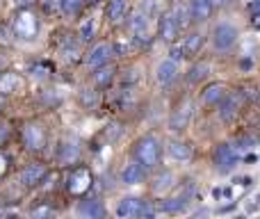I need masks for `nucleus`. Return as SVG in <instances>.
I'll return each instance as SVG.
<instances>
[{
    "mask_svg": "<svg viewBox=\"0 0 260 219\" xmlns=\"http://www.w3.org/2000/svg\"><path fill=\"white\" fill-rule=\"evenodd\" d=\"M133 155L135 162L142 165L144 169H153V167L160 165V158H162V146H160V139L155 135H144L135 142L133 148Z\"/></svg>",
    "mask_w": 260,
    "mask_h": 219,
    "instance_id": "obj_1",
    "label": "nucleus"
},
{
    "mask_svg": "<svg viewBox=\"0 0 260 219\" xmlns=\"http://www.w3.org/2000/svg\"><path fill=\"white\" fill-rule=\"evenodd\" d=\"M240 160H242V155H240L235 142H224L215 148V165L219 174H231L240 165Z\"/></svg>",
    "mask_w": 260,
    "mask_h": 219,
    "instance_id": "obj_2",
    "label": "nucleus"
},
{
    "mask_svg": "<svg viewBox=\"0 0 260 219\" xmlns=\"http://www.w3.org/2000/svg\"><path fill=\"white\" fill-rule=\"evenodd\" d=\"M235 41H238V27L229 21H221L219 25L215 27V32H212V44H215V48L219 50V53L231 50L235 46Z\"/></svg>",
    "mask_w": 260,
    "mask_h": 219,
    "instance_id": "obj_3",
    "label": "nucleus"
},
{
    "mask_svg": "<svg viewBox=\"0 0 260 219\" xmlns=\"http://www.w3.org/2000/svg\"><path fill=\"white\" fill-rule=\"evenodd\" d=\"M192 112H194V105L189 99H183L178 105L174 108L169 116V130H185L189 123V119H192Z\"/></svg>",
    "mask_w": 260,
    "mask_h": 219,
    "instance_id": "obj_4",
    "label": "nucleus"
},
{
    "mask_svg": "<svg viewBox=\"0 0 260 219\" xmlns=\"http://www.w3.org/2000/svg\"><path fill=\"white\" fill-rule=\"evenodd\" d=\"M37 30H39V23L30 12H21L14 21V35L21 37V39H32L37 35Z\"/></svg>",
    "mask_w": 260,
    "mask_h": 219,
    "instance_id": "obj_5",
    "label": "nucleus"
},
{
    "mask_svg": "<svg viewBox=\"0 0 260 219\" xmlns=\"http://www.w3.org/2000/svg\"><path fill=\"white\" fill-rule=\"evenodd\" d=\"M23 144L30 151H41L46 146V133L39 123H27L23 128Z\"/></svg>",
    "mask_w": 260,
    "mask_h": 219,
    "instance_id": "obj_6",
    "label": "nucleus"
},
{
    "mask_svg": "<svg viewBox=\"0 0 260 219\" xmlns=\"http://www.w3.org/2000/svg\"><path fill=\"white\" fill-rule=\"evenodd\" d=\"M112 53H114L112 44H108V41H101V44H96L94 48L89 50V55H87V67H91V69L105 67V64L110 62V57H112Z\"/></svg>",
    "mask_w": 260,
    "mask_h": 219,
    "instance_id": "obj_7",
    "label": "nucleus"
},
{
    "mask_svg": "<svg viewBox=\"0 0 260 219\" xmlns=\"http://www.w3.org/2000/svg\"><path fill=\"white\" fill-rule=\"evenodd\" d=\"M130 32L135 35V44H146L148 41V18L142 12H135L128 21Z\"/></svg>",
    "mask_w": 260,
    "mask_h": 219,
    "instance_id": "obj_8",
    "label": "nucleus"
},
{
    "mask_svg": "<svg viewBox=\"0 0 260 219\" xmlns=\"http://www.w3.org/2000/svg\"><path fill=\"white\" fill-rule=\"evenodd\" d=\"M78 215L80 219H105V206L99 199H85L78 206Z\"/></svg>",
    "mask_w": 260,
    "mask_h": 219,
    "instance_id": "obj_9",
    "label": "nucleus"
},
{
    "mask_svg": "<svg viewBox=\"0 0 260 219\" xmlns=\"http://www.w3.org/2000/svg\"><path fill=\"white\" fill-rule=\"evenodd\" d=\"M229 94V87H226V82H210V85L203 89L201 94V103L203 105H219L221 99Z\"/></svg>",
    "mask_w": 260,
    "mask_h": 219,
    "instance_id": "obj_10",
    "label": "nucleus"
},
{
    "mask_svg": "<svg viewBox=\"0 0 260 219\" xmlns=\"http://www.w3.org/2000/svg\"><path fill=\"white\" fill-rule=\"evenodd\" d=\"M240 103H242V96L240 94H226L224 99H221V103H219V119L221 121H231L235 114H238V110H240Z\"/></svg>",
    "mask_w": 260,
    "mask_h": 219,
    "instance_id": "obj_11",
    "label": "nucleus"
},
{
    "mask_svg": "<svg viewBox=\"0 0 260 219\" xmlns=\"http://www.w3.org/2000/svg\"><path fill=\"white\" fill-rule=\"evenodd\" d=\"M46 176V165H41V162H32V165H27L25 169L21 171V183L25 185V187H35L37 183H41Z\"/></svg>",
    "mask_w": 260,
    "mask_h": 219,
    "instance_id": "obj_12",
    "label": "nucleus"
},
{
    "mask_svg": "<svg viewBox=\"0 0 260 219\" xmlns=\"http://www.w3.org/2000/svg\"><path fill=\"white\" fill-rule=\"evenodd\" d=\"M91 185V174L89 169H76L73 171V176L69 178V190H71L73 194H82L87 192Z\"/></svg>",
    "mask_w": 260,
    "mask_h": 219,
    "instance_id": "obj_13",
    "label": "nucleus"
},
{
    "mask_svg": "<svg viewBox=\"0 0 260 219\" xmlns=\"http://www.w3.org/2000/svg\"><path fill=\"white\" fill-rule=\"evenodd\" d=\"M189 201H192V199L178 192L176 197L165 199V201H162V210H165L167 215H180V212H185L189 208Z\"/></svg>",
    "mask_w": 260,
    "mask_h": 219,
    "instance_id": "obj_14",
    "label": "nucleus"
},
{
    "mask_svg": "<svg viewBox=\"0 0 260 219\" xmlns=\"http://www.w3.org/2000/svg\"><path fill=\"white\" fill-rule=\"evenodd\" d=\"M187 5H189V14H192L194 21L203 23V21H208V18H210L212 0H187Z\"/></svg>",
    "mask_w": 260,
    "mask_h": 219,
    "instance_id": "obj_15",
    "label": "nucleus"
},
{
    "mask_svg": "<svg viewBox=\"0 0 260 219\" xmlns=\"http://www.w3.org/2000/svg\"><path fill=\"white\" fill-rule=\"evenodd\" d=\"M160 37L165 41H171V39H176L178 37V32H180V27H178V23H176V18H174V14L171 12H167V14H162V18H160Z\"/></svg>",
    "mask_w": 260,
    "mask_h": 219,
    "instance_id": "obj_16",
    "label": "nucleus"
},
{
    "mask_svg": "<svg viewBox=\"0 0 260 219\" xmlns=\"http://www.w3.org/2000/svg\"><path fill=\"white\" fill-rule=\"evenodd\" d=\"M78 155H80V146H78L76 139H67V142L59 144L57 158H59L62 165H73V162L78 160Z\"/></svg>",
    "mask_w": 260,
    "mask_h": 219,
    "instance_id": "obj_17",
    "label": "nucleus"
},
{
    "mask_svg": "<svg viewBox=\"0 0 260 219\" xmlns=\"http://www.w3.org/2000/svg\"><path fill=\"white\" fill-rule=\"evenodd\" d=\"M174 185H176L174 174H171L169 169H162V171H157V174H155L151 187H153V192H155V194H165V192H169Z\"/></svg>",
    "mask_w": 260,
    "mask_h": 219,
    "instance_id": "obj_18",
    "label": "nucleus"
},
{
    "mask_svg": "<svg viewBox=\"0 0 260 219\" xmlns=\"http://www.w3.org/2000/svg\"><path fill=\"white\" fill-rule=\"evenodd\" d=\"M176 76H178V64L171 62V59H165L155 71V78L160 85H171L176 80Z\"/></svg>",
    "mask_w": 260,
    "mask_h": 219,
    "instance_id": "obj_19",
    "label": "nucleus"
},
{
    "mask_svg": "<svg viewBox=\"0 0 260 219\" xmlns=\"http://www.w3.org/2000/svg\"><path fill=\"white\" fill-rule=\"evenodd\" d=\"M144 176H146V169L142 165H137V162H130L121 171V180L126 185H139L144 180Z\"/></svg>",
    "mask_w": 260,
    "mask_h": 219,
    "instance_id": "obj_20",
    "label": "nucleus"
},
{
    "mask_svg": "<svg viewBox=\"0 0 260 219\" xmlns=\"http://www.w3.org/2000/svg\"><path fill=\"white\" fill-rule=\"evenodd\" d=\"M167 153H169L174 160L185 162V160H189V158H192V146H189V144H185V142H169V144H167Z\"/></svg>",
    "mask_w": 260,
    "mask_h": 219,
    "instance_id": "obj_21",
    "label": "nucleus"
},
{
    "mask_svg": "<svg viewBox=\"0 0 260 219\" xmlns=\"http://www.w3.org/2000/svg\"><path fill=\"white\" fill-rule=\"evenodd\" d=\"M139 203H142V199H137V197H126V199H121V201H119V206H117V217L130 219V217L135 215V212H137Z\"/></svg>",
    "mask_w": 260,
    "mask_h": 219,
    "instance_id": "obj_22",
    "label": "nucleus"
},
{
    "mask_svg": "<svg viewBox=\"0 0 260 219\" xmlns=\"http://www.w3.org/2000/svg\"><path fill=\"white\" fill-rule=\"evenodd\" d=\"M208 76H210V64L208 62H197V64H192V69L187 71V82L189 85H197V82L206 80Z\"/></svg>",
    "mask_w": 260,
    "mask_h": 219,
    "instance_id": "obj_23",
    "label": "nucleus"
},
{
    "mask_svg": "<svg viewBox=\"0 0 260 219\" xmlns=\"http://www.w3.org/2000/svg\"><path fill=\"white\" fill-rule=\"evenodd\" d=\"M126 14H128V3L126 0H110V5H108V18L110 21L119 23V21L126 18Z\"/></svg>",
    "mask_w": 260,
    "mask_h": 219,
    "instance_id": "obj_24",
    "label": "nucleus"
},
{
    "mask_svg": "<svg viewBox=\"0 0 260 219\" xmlns=\"http://www.w3.org/2000/svg\"><path fill=\"white\" fill-rule=\"evenodd\" d=\"M18 87H21V78H18L16 73L9 71V73H3V76H0V94H3V96L16 91Z\"/></svg>",
    "mask_w": 260,
    "mask_h": 219,
    "instance_id": "obj_25",
    "label": "nucleus"
},
{
    "mask_svg": "<svg viewBox=\"0 0 260 219\" xmlns=\"http://www.w3.org/2000/svg\"><path fill=\"white\" fill-rule=\"evenodd\" d=\"M201 46H203V35L201 32H192L180 48H183V55H197L201 50Z\"/></svg>",
    "mask_w": 260,
    "mask_h": 219,
    "instance_id": "obj_26",
    "label": "nucleus"
},
{
    "mask_svg": "<svg viewBox=\"0 0 260 219\" xmlns=\"http://www.w3.org/2000/svg\"><path fill=\"white\" fill-rule=\"evenodd\" d=\"M171 14H174V18H176V23H178L180 30H183V27L189 23V18H192V14H189V5H187V3H178L174 9H171Z\"/></svg>",
    "mask_w": 260,
    "mask_h": 219,
    "instance_id": "obj_27",
    "label": "nucleus"
},
{
    "mask_svg": "<svg viewBox=\"0 0 260 219\" xmlns=\"http://www.w3.org/2000/svg\"><path fill=\"white\" fill-rule=\"evenodd\" d=\"M112 78H114L112 67H101V69H96V73H94V82L99 87H108L110 82H112Z\"/></svg>",
    "mask_w": 260,
    "mask_h": 219,
    "instance_id": "obj_28",
    "label": "nucleus"
},
{
    "mask_svg": "<svg viewBox=\"0 0 260 219\" xmlns=\"http://www.w3.org/2000/svg\"><path fill=\"white\" fill-rule=\"evenodd\" d=\"M130 219H155V208L151 206L148 201H144L142 199V203H139V208H137V212H135Z\"/></svg>",
    "mask_w": 260,
    "mask_h": 219,
    "instance_id": "obj_29",
    "label": "nucleus"
},
{
    "mask_svg": "<svg viewBox=\"0 0 260 219\" xmlns=\"http://www.w3.org/2000/svg\"><path fill=\"white\" fill-rule=\"evenodd\" d=\"M135 103H137V91L135 89H123L121 94H119V105H121L123 110H130Z\"/></svg>",
    "mask_w": 260,
    "mask_h": 219,
    "instance_id": "obj_30",
    "label": "nucleus"
},
{
    "mask_svg": "<svg viewBox=\"0 0 260 219\" xmlns=\"http://www.w3.org/2000/svg\"><path fill=\"white\" fill-rule=\"evenodd\" d=\"M78 55H80V48H78V44H73V41H67V44L62 46V57L67 59V62H76Z\"/></svg>",
    "mask_w": 260,
    "mask_h": 219,
    "instance_id": "obj_31",
    "label": "nucleus"
},
{
    "mask_svg": "<svg viewBox=\"0 0 260 219\" xmlns=\"http://www.w3.org/2000/svg\"><path fill=\"white\" fill-rule=\"evenodd\" d=\"M80 7H82V0H59V9H62L64 14H69V16L78 14Z\"/></svg>",
    "mask_w": 260,
    "mask_h": 219,
    "instance_id": "obj_32",
    "label": "nucleus"
},
{
    "mask_svg": "<svg viewBox=\"0 0 260 219\" xmlns=\"http://www.w3.org/2000/svg\"><path fill=\"white\" fill-rule=\"evenodd\" d=\"M80 103L85 105V108H96V103H99V94H96L94 89H82L80 91Z\"/></svg>",
    "mask_w": 260,
    "mask_h": 219,
    "instance_id": "obj_33",
    "label": "nucleus"
},
{
    "mask_svg": "<svg viewBox=\"0 0 260 219\" xmlns=\"http://www.w3.org/2000/svg\"><path fill=\"white\" fill-rule=\"evenodd\" d=\"M94 30H96L94 18H87V21L82 23V27H80V39L82 41H91V37H94Z\"/></svg>",
    "mask_w": 260,
    "mask_h": 219,
    "instance_id": "obj_34",
    "label": "nucleus"
},
{
    "mask_svg": "<svg viewBox=\"0 0 260 219\" xmlns=\"http://www.w3.org/2000/svg\"><path fill=\"white\" fill-rule=\"evenodd\" d=\"M235 146H238L240 155H242V153H249L253 146H256V137H251V135H247V137H242V139H240V142H235Z\"/></svg>",
    "mask_w": 260,
    "mask_h": 219,
    "instance_id": "obj_35",
    "label": "nucleus"
},
{
    "mask_svg": "<svg viewBox=\"0 0 260 219\" xmlns=\"http://www.w3.org/2000/svg\"><path fill=\"white\" fill-rule=\"evenodd\" d=\"M105 135H108L110 142H117V139L123 135V128H121L119 123H110V126H108V130H105Z\"/></svg>",
    "mask_w": 260,
    "mask_h": 219,
    "instance_id": "obj_36",
    "label": "nucleus"
},
{
    "mask_svg": "<svg viewBox=\"0 0 260 219\" xmlns=\"http://www.w3.org/2000/svg\"><path fill=\"white\" fill-rule=\"evenodd\" d=\"M53 217V208L50 206H39L32 210V219H50Z\"/></svg>",
    "mask_w": 260,
    "mask_h": 219,
    "instance_id": "obj_37",
    "label": "nucleus"
},
{
    "mask_svg": "<svg viewBox=\"0 0 260 219\" xmlns=\"http://www.w3.org/2000/svg\"><path fill=\"white\" fill-rule=\"evenodd\" d=\"M157 12V3H155V0H144V3H142V14H144V16H151V14H155Z\"/></svg>",
    "mask_w": 260,
    "mask_h": 219,
    "instance_id": "obj_38",
    "label": "nucleus"
},
{
    "mask_svg": "<svg viewBox=\"0 0 260 219\" xmlns=\"http://www.w3.org/2000/svg\"><path fill=\"white\" fill-rule=\"evenodd\" d=\"M183 57H185V55H183V48H180V46H178V48H171V50H169V59H171V62L178 64Z\"/></svg>",
    "mask_w": 260,
    "mask_h": 219,
    "instance_id": "obj_39",
    "label": "nucleus"
},
{
    "mask_svg": "<svg viewBox=\"0 0 260 219\" xmlns=\"http://www.w3.org/2000/svg\"><path fill=\"white\" fill-rule=\"evenodd\" d=\"M30 71H32V78H39V80L48 76V69H44V67H32Z\"/></svg>",
    "mask_w": 260,
    "mask_h": 219,
    "instance_id": "obj_40",
    "label": "nucleus"
},
{
    "mask_svg": "<svg viewBox=\"0 0 260 219\" xmlns=\"http://www.w3.org/2000/svg\"><path fill=\"white\" fill-rule=\"evenodd\" d=\"M235 208H238V203H229V206H221L219 210H217V215H226V212H233Z\"/></svg>",
    "mask_w": 260,
    "mask_h": 219,
    "instance_id": "obj_41",
    "label": "nucleus"
},
{
    "mask_svg": "<svg viewBox=\"0 0 260 219\" xmlns=\"http://www.w3.org/2000/svg\"><path fill=\"white\" fill-rule=\"evenodd\" d=\"M7 137H9V128L5 123H0V144H3Z\"/></svg>",
    "mask_w": 260,
    "mask_h": 219,
    "instance_id": "obj_42",
    "label": "nucleus"
},
{
    "mask_svg": "<svg viewBox=\"0 0 260 219\" xmlns=\"http://www.w3.org/2000/svg\"><path fill=\"white\" fill-rule=\"evenodd\" d=\"M253 67V62H251V59H240V69H242V71H249V69H251Z\"/></svg>",
    "mask_w": 260,
    "mask_h": 219,
    "instance_id": "obj_43",
    "label": "nucleus"
},
{
    "mask_svg": "<svg viewBox=\"0 0 260 219\" xmlns=\"http://www.w3.org/2000/svg\"><path fill=\"white\" fill-rule=\"evenodd\" d=\"M249 9H251L253 14H260V0H256V3H251V5H249Z\"/></svg>",
    "mask_w": 260,
    "mask_h": 219,
    "instance_id": "obj_44",
    "label": "nucleus"
},
{
    "mask_svg": "<svg viewBox=\"0 0 260 219\" xmlns=\"http://www.w3.org/2000/svg\"><path fill=\"white\" fill-rule=\"evenodd\" d=\"M221 197L231 199V197H233V190H231V187H224V190H221Z\"/></svg>",
    "mask_w": 260,
    "mask_h": 219,
    "instance_id": "obj_45",
    "label": "nucleus"
},
{
    "mask_svg": "<svg viewBox=\"0 0 260 219\" xmlns=\"http://www.w3.org/2000/svg\"><path fill=\"white\" fill-rule=\"evenodd\" d=\"M253 27H258V30H260V14H253Z\"/></svg>",
    "mask_w": 260,
    "mask_h": 219,
    "instance_id": "obj_46",
    "label": "nucleus"
},
{
    "mask_svg": "<svg viewBox=\"0 0 260 219\" xmlns=\"http://www.w3.org/2000/svg\"><path fill=\"white\" fill-rule=\"evenodd\" d=\"M212 197H215L217 201H219V199H221V190H219V187H215V190H212Z\"/></svg>",
    "mask_w": 260,
    "mask_h": 219,
    "instance_id": "obj_47",
    "label": "nucleus"
},
{
    "mask_svg": "<svg viewBox=\"0 0 260 219\" xmlns=\"http://www.w3.org/2000/svg\"><path fill=\"white\" fill-rule=\"evenodd\" d=\"M3 171H5V158L0 155V174H3Z\"/></svg>",
    "mask_w": 260,
    "mask_h": 219,
    "instance_id": "obj_48",
    "label": "nucleus"
},
{
    "mask_svg": "<svg viewBox=\"0 0 260 219\" xmlns=\"http://www.w3.org/2000/svg\"><path fill=\"white\" fill-rule=\"evenodd\" d=\"M3 212H5V201L0 199V217H3Z\"/></svg>",
    "mask_w": 260,
    "mask_h": 219,
    "instance_id": "obj_49",
    "label": "nucleus"
},
{
    "mask_svg": "<svg viewBox=\"0 0 260 219\" xmlns=\"http://www.w3.org/2000/svg\"><path fill=\"white\" fill-rule=\"evenodd\" d=\"M16 3H18V5H30L32 0H16Z\"/></svg>",
    "mask_w": 260,
    "mask_h": 219,
    "instance_id": "obj_50",
    "label": "nucleus"
},
{
    "mask_svg": "<svg viewBox=\"0 0 260 219\" xmlns=\"http://www.w3.org/2000/svg\"><path fill=\"white\" fill-rule=\"evenodd\" d=\"M233 219H247V217H244V215H235Z\"/></svg>",
    "mask_w": 260,
    "mask_h": 219,
    "instance_id": "obj_51",
    "label": "nucleus"
},
{
    "mask_svg": "<svg viewBox=\"0 0 260 219\" xmlns=\"http://www.w3.org/2000/svg\"><path fill=\"white\" fill-rule=\"evenodd\" d=\"M256 103L260 105V89H258V96H256Z\"/></svg>",
    "mask_w": 260,
    "mask_h": 219,
    "instance_id": "obj_52",
    "label": "nucleus"
},
{
    "mask_svg": "<svg viewBox=\"0 0 260 219\" xmlns=\"http://www.w3.org/2000/svg\"><path fill=\"white\" fill-rule=\"evenodd\" d=\"M219 3H226V0H219Z\"/></svg>",
    "mask_w": 260,
    "mask_h": 219,
    "instance_id": "obj_53",
    "label": "nucleus"
}]
</instances>
